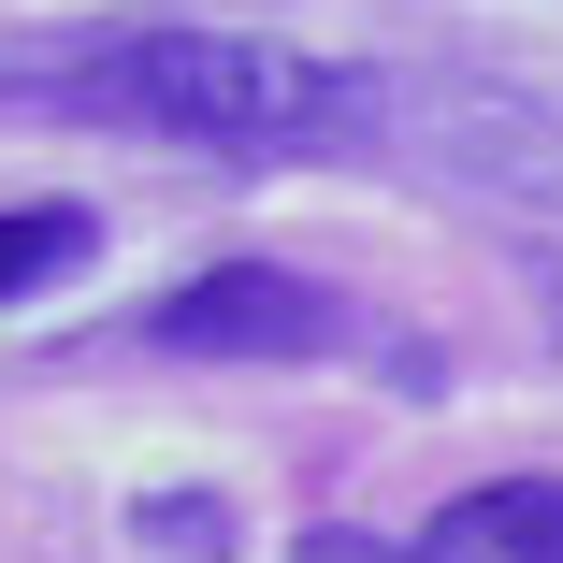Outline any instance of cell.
I'll return each instance as SVG.
<instances>
[{
	"label": "cell",
	"instance_id": "1",
	"mask_svg": "<svg viewBox=\"0 0 563 563\" xmlns=\"http://www.w3.org/2000/svg\"><path fill=\"white\" fill-rule=\"evenodd\" d=\"M0 101L73 117V131H131V145H202V159H303L362 117V73L303 58V44H246V30H117L101 58L15 73Z\"/></svg>",
	"mask_w": 563,
	"mask_h": 563
},
{
	"label": "cell",
	"instance_id": "2",
	"mask_svg": "<svg viewBox=\"0 0 563 563\" xmlns=\"http://www.w3.org/2000/svg\"><path fill=\"white\" fill-rule=\"evenodd\" d=\"M131 332H145L159 362H318L332 332H347V303H332L303 261H202V275L159 289Z\"/></svg>",
	"mask_w": 563,
	"mask_h": 563
},
{
	"label": "cell",
	"instance_id": "3",
	"mask_svg": "<svg viewBox=\"0 0 563 563\" xmlns=\"http://www.w3.org/2000/svg\"><path fill=\"white\" fill-rule=\"evenodd\" d=\"M419 563H549L563 549V477H492V492H463L433 534H405Z\"/></svg>",
	"mask_w": 563,
	"mask_h": 563
},
{
	"label": "cell",
	"instance_id": "4",
	"mask_svg": "<svg viewBox=\"0 0 563 563\" xmlns=\"http://www.w3.org/2000/svg\"><path fill=\"white\" fill-rule=\"evenodd\" d=\"M87 202H0V303H44L58 275H87Z\"/></svg>",
	"mask_w": 563,
	"mask_h": 563
},
{
	"label": "cell",
	"instance_id": "5",
	"mask_svg": "<svg viewBox=\"0 0 563 563\" xmlns=\"http://www.w3.org/2000/svg\"><path fill=\"white\" fill-rule=\"evenodd\" d=\"M145 549H188V563H217V549H232V506H202V492H159V506H145Z\"/></svg>",
	"mask_w": 563,
	"mask_h": 563
},
{
	"label": "cell",
	"instance_id": "6",
	"mask_svg": "<svg viewBox=\"0 0 563 563\" xmlns=\"http://www.w3.org/2000/svg\"><path fill=\"white\" fill-rule=\"evenodd\" d=\"M289 563H419L405 534H362V520H318V534H289Z\"/></svg>",
	"mask_w": 563,
	"mask_h": 563
},
{
	"label": "cell",
	"instance_id": "7",
	"mask_svg": "<svg viewBox=\"0 0 563 563\" xmlns=\"http://www.w3.org/2000/svg\"><path fill=\"white\" fill-rule=\"evenodd\" d=\"M549 318H563V275H549Z\"/></svg>",
	"mask_w": 563,
	"mask_h": 563
},
{
	"label": "cell",
	"instance_id": "8",
	"mask_svg": "<svg viewBox=\"0 0 563 563\" xmlns=\"http://www.w3.org/2000/svg\"><path fill=\"white\" fill-rule=\"evenodd\" d=\"M549 563H563V549H549Z\"/></svg>",
	"mask_w": 563,
	"mask_h": 563
}]
</instances>
